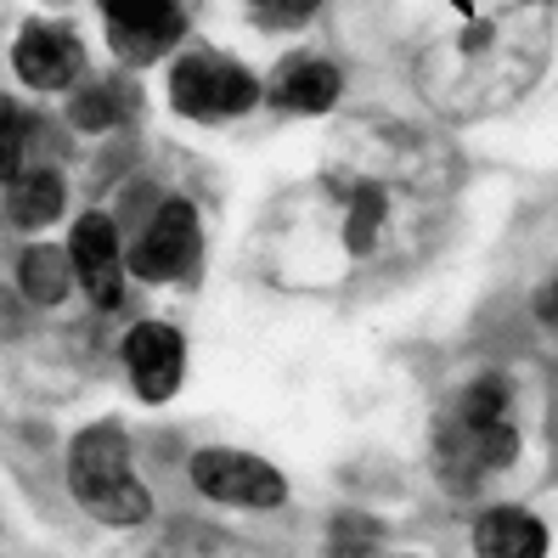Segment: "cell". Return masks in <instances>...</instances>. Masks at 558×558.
<instances>
[{"label": "cell", "mask_w": 558, "mask_h": 558, "mask_svg": "<svg viewBox=\"0 0 558 558\" xmlns=\"http://www.w3.org/2000/svg\"><path fill=\"white\" fill-rule=\"evenodd\" d=\"M192 485L226 508H277L288 497V485L271 463H259L248 451H226V446H209L192 457Z\"/></svg>", "instance_id": "3957f363"}, {"label": "cell", "mask_w": 558, "mask_h": 558, "mask_svg": "<svg viewBox=\"0 0 558 558\" xmlns=\"http://www.w3.org/2000/svg\"><path fill=\"white\" fill-rule=\"evenodd\" d=\"M192 266H198V209L186 198H170L142 232L136 254H130V271L147 282H175Z\"/></svg>", "instance_id": "277c9868"}, {"label": "cell", "mask_w": 558, "mask_h": 558, "mask_svg": "<svg viewBox=\"0 0 558 558\" xmlns=\"http://www.w3.org/2000/svg\"><path fill=\"white\" fill-rule=\"evenodd\" d=\"M181 361H186V344L175 327L163 322H142L130 327L124 339V367H130V384H136L142 401H170L181 389Z\"/></svg>", "instance_id": "52a82bcc"}, {"label": "cell", "mask_w": 558, "mask_h": 558, "mask_svg": "<svg viewBox=\"0 0 558 558\" xmlns=\"http://www.w3.org/2000/svg\"><path fill=\"white\" fill-rule=\"evenodd\" d=\"M259 17H271V23H300L316 12V0H254Z\"/></svg>", "instance_id": "2e32d148"}, {"label": "cell", "mask_w": 558, "mask_h": 558, "mask_svg": "<svg viewBox=\"0 0 558 558\" xmlns=\"http://www.w3.org/2000/svg\"><path fill=\"white\" fill-rule=\"evenodd\" d=\"M69 271H74V259H62V248H28L17 277L40 305H57L62 293H69Z\"/></svg>", "instance_id": "7c38bea8"}, {"label": "cell", "mask_w": 558, "mask_h": 558, "mask_svg": "<svg viewBox=\"0 0 558 558\" xmlns=\"http://www.w3.org/2000/svg\"><path fill=\"white\" fill-rule=\"evenodd\" d=\"M102 17L113 28V46L124 62H153L163 46L181 40V7L175 0H102Z\"/></svg>", "instance_id": "8992f818"}, {"label": "cell", "mask_w": 558, "mask_h": 558, "mask_svg": "<svg viewBox=\"0 0 558 558\" xmlns=\"http://www.w3.org/2000/svg\"><path fill=\"white\" fill-rule=\"evenodd\" d=\"M457 417L469 423H502L508 417V384L502 378H480L463 401H457Z\"/></svg>", "instance_id": "9a60e30c"}, {"label": "cell", "mask_w": 558, "mask_h": 558, "mask_svg": "<svg viewBox=\"0 0 558 558\" xmlns=\"http://www.w3.org/2000/svg\"><path fill=\"white\" fill-rule=\"evenodd\" d=\"M69 259H74V277L85 282V293L102 311L119 305L124 293V266H119V232L108 215H85L74 232H69Z\"/></svg>", "instance_id": "ba28073f"}, {"label": "cell", "mask_w": 558, "mask_h": 558, "mask_svg": "<svg viewBox=\"0 0 558 558\" xmlns=\"http://www.w3.org/2000/svg\"><path fill=\"white\" fill-rule=\"evenodd\" d=\"M474 547L485 558H542L547 553V531H542V519L519 513V508H490L474 524Z\"/></svg>", "instance_id": "30bf717a"}, {"label": "cell", "mask_w": 558, "mask_h": 558, "mask_svg": "<svg viewBox=\"0 0 558 558\" xmlns=\"http://www.w3.org/2000/svg\"><path fill=\"white\" fill-rule=\"evenodd\" d=\"M170 102L186 119H226L259 102V85L243 62L220 57V51H186L170 74Z\"/></svg>", "instance_id": "7a4b0ae2"}, {"label": "cell", "mask_w": 558, "mask_h": 558, "mask_svg": "<svg viewBox=\"0 0 558 558\" xmlns=\"http://www.w3.org/2000/svg\"><path fill=\"white\" fill-rule=\"evenodd\" d=\"M536 316H542L547 327H558V277H553V282L536 293Z\"/></svg>", "instance_id": "e0dca14e"}, {"label": "cell", "mask_w": 558, "mask_h": 558, "mask_svg": "<svg viewBox=\"0 0 558 558\" xmlns=\"http://www.w3.org/2000/svg\"><path fill=\"white\" fill-rule=\"evenodd\" d=\"M378 220H384V192H378V186H355L344 243H350L355 254H367V248H373V238H378Z\"/></svg>", "instance_id": "5bb4252c"}, {"label": "cell", "mask_w": 558, "mask_h": 558, "mask_svg": "<svg viewBox=\"0 0 558 558\" xmlns=\"http://www.w3.org/2000/svg\"><path fill=\"white\" fill-rule=\"evenodd\" d=\"M62 175H51V170H35V175H17L12 181V198H7V209H12V226H46V220H57L62 215Z\"/></svg>", "instance_id": "8fae6325"}, {"label": "cell", "mask_w": 558, "mask_h": 558, "mask_svg": "<svg viewBox=\"0 0 558 558\" xmlns=\"http://www.w3.org/2000/svg\"><path fill=\"white\" fill-rule=\"evenodd\" d=\"M69 485L80 508L96 513L102 524H142L153 513V497L130 474V446L113 423H96L69 446Z\"/></svg>", "instance_id": "6da1fadb"}, {"label": "cell", "mask_w": 558, "mask_h": 558, "mask_svg": "<svg viewBox=\"0 0 558 558\" xmlns=\"http://www.w3.org/2000/svg\"><path fill=\"white\" fill-rule=\"evenodd\" d=\"M130 113V90L124 85H90L74 96V124L80 130H102V124H119Z\"/></svg>", "instance_id": "4fadbf2b"}, {"label": "cell", "mask_w": 558, "mask_h": 558, "mask_svg": "<svg viewBox=\"0 0 558 558\" xmlns=\"http://www.w3.org/2000/svg\"><path fill=\"white\" fill-rule=\"evenodd\" d=\"M271 102L282 113H327L339 102V69L333 62H316V57L288 62V69L277 74V85H271Z\"/></svg>", "instance_id": "9c48e42d"}, {"label": "cell", "mask_w": 558, "mask_h": 558, "mask_svg": "<svg viewBox=\"0 0 558 558\" xmlns=\"http://www.w3.org/2000/svg\"><path fill=\"white\" fill-rule=\"evenodd\" d=\"M12 69L35 90H62V85L80 80L85 46H80L74 28H62V23H28L17 35V46H12Z\"/></svg>", "instance_id": "5b68a950"}]
</instances>
